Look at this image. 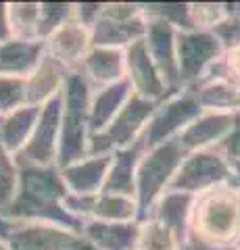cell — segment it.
<instances>
[{"label": "cell", "instance_id": "cell-1", "mask_svg": "<svg viewBox=\"0 0 240 250\" xmlns=\"http://www.w3.org/2000/svg\"><path fill=\"white\" fill-rule=\"evenodd\" d=\"M19 167V182L17 192L11 207L4 210L2 219L15 223L27 221H42V223H57L71 229L75 233L82 231V221L67 213L63 200L67 196V188L61 179V171L55 165L40 167L17 163Z\"/></svg>", "mask_w": 240, "mask_h": 250}, {"label": "cell", "instance_id": "cell-2", "mask_svg": "<svg viewBox=\"0 0 240 250\" xmlns=\"http://www.w3.org/2000/svg\"><path fill=\"white\" fill-rule=\"evenodd\" d=\"M188 236L218 246L238 244L240 190L234 184H219L196 194L190 208Z\"/></svg>", "mask_w": 240, "mask_h": 250}, {"label": "cell", "instance_id": "cell-3", "mask_svg": "<svg viewBox=\"0 0 240 250\" xmlns=\"http://www.w3.org/2000/svg\"><path fill=\"white\" fill-rule=\"evenodd\" d=\"M92 85L80 71H69L65 85L61 90L63 108H61V134L57 148L59 169L82 161L88 156V138H90V98Z\"/></svg>", "mask_w": 240, "mask_h": 250}, {"label": "cell", "instance_id": "cell-4", "mask_svg": "<svg viewBox=\"0 0 240 250\" xmlns=\"http://www.w3.org/2000/svg\"><path fill=\"white\" fill-rule=\"evenodd\" d=\"M184 159H186V150L182 148L177 138L167 140V142L153 146L142 152L136 167V196H134L138 205V221L154 205V200L169 188Z\"/></svg>", "mask_w": 240, "mask_h": 250}, {"label": "cell", "instance_id": "cell-5", "mask_svg": "<svg viewBox=\"0 0 240 250\" xmlns=\"http://www.w3.org/2000/svg\"><path fill=\"white\" fill-rule=\"evenodd\" d=\"M200 113H203V108L198 106L195 92L190 88H184L154 106L151 119L146 121L142 134L138 136L136 142L142 146V150H149V148L163 144L167 140H174Z\"/></svg>", "mask_w": 240, "mask_h": 250}, {"label": "cell", "instance_id": "cell-6", "mask_svg": "<svg viewBox=\"0 0 240 250\" xmlns=\"http://www.w3.org/2000/svg\"><path fill=\"white\" fill-rule=\"evenodd\" d=\"M154 106H157V103H151V100L131 92L128 103L113 117V121L103 131L88 138V156L113 154L121 148L134 144L138 136L142 134L146 121L151 119Z\"/></svg>", "mask_w": 240, "mask_h": 250}, {"label": "cell", "instance_id": "cell-7", "mask_svg": "<svg viewBox=\"0 0 240 250\" xmlns=\"http://www.w3.org/2000/svg\"><path fill=\"white\" fill-rule=\"evenodd\" d=\"M146 19L140 4L131 2H103L96 23L90 29V44L100 48L126 50L144 38Z\"/></svg>", "mask_w": 240, "mask_h": 250}, {"label": "cell", "instance_id": "cell-8", "mask_svg": "<svg viewBox=\"0 0 240 250\" xmlns=\"http://www.w3.org/2000/svg\"><path fill=\"white\" fill-rule=\"evenodd\" d=\"M223 48L219 40L209 29H192L175 34V61L180 88L196 85L207 69L218 59H221Z\"/></svg>", "mask_w": 240, "mask_h": 250}, {"label": "cell", "instance_id": "cell-9", "mask_svg": "<svg viewBox=\"0 0 240 250\" xmlns=\"http://www.w3.org/2000/svg\"><path fill=\"white\" fill-rule=\"evenodd\" d=\"M232 182V167L215 148L207 150H196L186 154L180 169L175 171L167 190L184 192V194H196L209 190L213 186Z\"/></svg>", "mask_w": 240, "mask_h": 250}, {"label": "cell", "instance_id": "cell-10", "mask_svg": "<svg viewBox=\"0 0 240 250\" xmlns=\"http://www.w3.org/2000/svg\"><path fill=\"white\" fill-rule=\"evenodd\" d=\"M61 108H63L61 94H57L55 98H50L48 103L40 106L36 127L32 136H29L27 144L21 148V152L15 154V161L27 163V165H40V167L55 165L59 134H61Z\"/></svg>", "mask_w": 240, "mask_h": 250}, {"label": "cell", "instance_id": "cell-11", "mask_svg": "<svg viewBox=\"0 0 240 250\" xmlns=\"http://www.w3.org/2000/svg\"><path fill=\"white\" fill-rule=\"evenodd\" d=\"M63 207L77 221H109L126 223L138 221V205L134 198L119 196V194H90V196H75L67 194Z\"/></svg>", "mask_w": 240, "mask_h": 250}, {"label": "cell", "instance_id": "cell-12", "mask_svg": "<svg viewBox=\"0 0 240 250\" xmlns=\"http://www.w3.org/2000/svg\"><path fill=\"white\" fill-rule=\"evenodd\" d=\"M144 44L157 71L163 80L169 94L180 92V77H177V61H175V34L177 31L165 21L144 17Z\"/></svg>", "mask_w": 240, "mask_h": 250}, {"label": "cell", "instance_id": "cell-13", "mask_svg": "<svg viewBox=\"0 0 240 250\" xmlns=\"http://www.w3.org/2000/svg\"><path fill=\"white\" fill-rule=\"evenodd\" d=\"M82 236L57 223L27 221L15 223L6 236L11 250H69Z\"/></svg>", "mask_w": 240, "mask_h": 250}, {"label": "cell", "instance_id": "cell-14", "mask_svg": "<svg viewBox=\"0 0 240 250\" xmlns=\"http://www.w3.org/2000/svg\"><path fill=\"white\" fill-rule=\"evenodd\" d=\"M123 59H126V80L131 85V92L142 96L151 103H161L172 94L167 92L163 80L154 67L149 50H146L144 38L134 44H130L123 50Z\"/></svg>", "mask_w": 240, "mask_h": 250}, {"label": "cell", "instance_id": "cell-15", "mask_svg": "<svg viewBox=\"0 0 240 250\" xmlns=\"http://www.w3.org/2000/svg\"><path fill=\"white\" fill-rule=\"evenodd\" d=\"M44 46L46 54L55 59L59 65H63L67 71H77L86 52L92 48L90 31L75 19H71L65 25H61L52 36L46 38Z\"/></svg>", "mask_w": 240, "mask_h": 250}, {"label": "cell", "instance_id": "cell-16", "mask_svg": "<svg viewBox=\"0 0 240 250\" xmlns=\"http://www.w3.org/2000/svg\"><path fill=\"white\" fill-rule=\"evenodd\" d=\"M113 154H100V156H86L82 161H75L61 171V179L69 194L75 196H90L103 190V184L107 179L111 167Z\"/></svg>", "mask_w": 240, "mask_h": 250}, {"label": "cell", "instance_id": "cell-17", "mask_svg": "<svg viewBox=\"0 0 240 250\" xmlns=\"http://www.w3.org/2000/svg\"><path fill=\"white\" fill-rule=\"evenodd\" d=\"M232 121H234V113L203 111L190 125H186L177 140L186 154L207 150V148H213L232 129Z\"/></svg>", "mask_w": 240, "mask_h": 250}, {"label": "cell", "instance_id": "cell-18", "mask_svg": "<svg viewBox=\"0 0 240 250\" xmlns=\"http://www.w3.org/2000/svg\"><path fill=\"white\" fill-rule=\"evenodd\" d=\"M77 71L86 77V82L92 85V90H100L111 83H117L121 80H126L123 50L92 46L86 52V57H84Z\"/></svg>", "mask_w": 240, "mask_h": 250}, {"label": "cell", "instance_id": "cell-19", "mask_svg": "<svg viewBox=\"0 0 240 250\" xmlns=\"http://www.w3.org/2000/svg\"><path fill=\"white\" fill-rule=\"evenodd\" d=\"M192 200H195L192 194L165 190L154 200V205L146 210V215L142 219H153V221L165 225V228L180 240V244H184L186 236H188V219H190Z\"/></svg>", "mask_w": 240, "mask_h": 250}, {"label": "cell", "instance_id": "cell-20", "mask_svg": "<svg viewBox=\"0 0 240 250\" xmlns=\"http://www.w3.org/2000/svg\"><path fill=\"white\" fill-rule=\"evenodd\" d=\"M46 52L44 40H6L0 44V75L27 80Z\"/></svg>", "mask_w": 240, "mask_h": 250}, {"label": "cell", "instance_id": "cell-21", "mask_svg": "<svg viewBox=\"0 0 240 250\" xmlns=\"http://www.w3.org/2000/svg\"><path fill=\"white\" fill-rule=\"evenodd\" d=\"M138 229H140L138 221H84L80 236L88 240L96 250H134Z\"/></svg>", "mask_w": 240, "mask_h": 250}, {"label": "cell", "instance_id": "cell-22", "mask_svg": "<svg viewBox=\"0 0 240 250\" xmlns=\"http://www.w3.org/2000/svg\"><path fill=\"white\" fill-rule=\"evenodd\" d=\"M67 75H69L67 69L44 52L42 61L38 62V67L32 71V75L25 80L27 104L42 106L48 103L50 98H55L57 94H61V90H63Z\"/></svg>", "mask_w": 240, "mask_h": 250}, {"label": "cell", "instance_id": "cell-23", "mask_svg": "<svg viewBox=\"0 0 240 250\" xmlns=\"http://www.w3.org/2000/svg\"><path fill=\"white\" fill-rule=\"evenodd\" d=\"M142 152L144 150L138 142L113 152L109 173H107V179L100 192L134 198L136 196V167H138V161H140Z\"/></svg>", "mask_w": 240, "mask_h": 250}, {"label": "cell", "instance_id": "cell-24", "mask_svg": "<svg viewBox=\"0 0 240 250\" xmlns=\"http://www.w3.org/2000/svg\"><path fill=\"white\" fill-rule=\"evenodd\" d=\"M131 96V85L128 80H121L117 83H111L107 88H100L92 92L90 98V136L103 131L107 125L113 121V117L121 111V106L128 103Z\"/></svg>", "mask_w": 240, "mask_h": 250}, {"label": "cell", "instance_id": "cell-25", "mask_svg": "<svg viewBox=\"0 0 240 250\" xmlns=\"http://www.w3.org/2000/svg\"><path fill=\"white\" fill-rule=\"evenodd\" d=\"M40 106H21L17 111L0 117V142L13 156L21 152V148L27 144L29 136L36 127Z\"/></svg>", "mask_w": 240, "mask_h": 250}, {"label": "cell", "instance_id": "cell-26", "mask_svg": "<svg viewBox=\"0 0 240 250\" xmlns=\"http://www.w3.org/2000/svg\"><path fill=\"white\" fill-rule=\"evenodd\" d=\"M203 111L236 113L240 111V88L226 80H203L190 88Z\"/></svg>", "mask_w": 240, "mask_h": 250}, {"label": "cell", "instance_id": "cell-27", "mask_svg": "<svg viewBox=\"0 0 240 250\" xmlns=\"http://www.w3.org/2000/svg\"><path fill=\"white\" fill-rule=\"evenodd\" d=\"M38 15H40V2L9 4L11 38L15 40H38Z\"/></svg>", "mask_w": 240, "mask_h": 250}, {"label": "cell", "instance_id": "cell-28", "mask_svg": "<svg viewBox=\"0 0 240 250\" xmlns=\"http://www.w3.org/2000/svg\"><path fill=\"white\" fill-rule=\"evenodd\" d=\"M144 17H153L159 21L169 23L175 31H192L195 23L190 17V4L182 2H151L140 4Z\"/></svg>", "mask_w": 240, "mask_h": 250}, {"label": "cell", "instance_id": "cell-29", "mask_svg": "<svg viewBox=\"0 0 240 250\" xmlns=\"http://www.w3.org/2000/svg\"><path fill=\"white\" fill-rule=\"evenodd\" d=\"M138 223H140V229H138L134 250H180V240L165 225L153 221V219H142Z\"/></svg>", "mask_w": 240, "mask_h": 250}, {"label": "cell", "instance_id": "cell-30", "mask_svg": "<svg viewBox=\"0 0 240 250\" xmlns=\"http://www.w3.org/2000/svg\"><path fill=\"white\" fill-rule=\"evenodd\" d=\"M73 19L71 2H40V15H38V40H46L55 31Z\"/></svg>", "mask_w": 240, "mask_h": 250}, {"label": "cell", "instance_id": "cell-31", "mask_svg": "<svg viewBox=\"0 0 240 250\" xmlns=\"http://www.w3.org/2000/svg\"><path fill=\"white\" fill-rule=\"evenodd\" d=\"M17 182H19L17 161L0 142V217L11 207L15 192H17Z\"/></svg>", "mask_w": 240, "mask_h": 250}, {"label": "cell", "instance_id": "cell-32", "mask_svg": "<svg viewBox=\"0 0 240 250\" xmlns=\"http://www.w3.org/2000/svg\"><path fill=\"white\" fill-rule=\"evenodd\" d=\"M27 104V90L23 77L0 75V117Z\"/></svg>", "mask_w": 240, "mask_h": 250}, {"label": "cell", "instance_id": "cell-33", "mask_svg": "<svg viewBox=\"0 0 240 250\" xmlns=\"http://www.w3.org/2000/svg\"><path fill=\"white\" fill-rule=\"evenodd\" d=\"M209 31L219 40L223 52L238 48L240 46V15H226V17L219 23H215Z\"/></svg>", "mask_w": 240, "mask_h": 250}, {"label": "cell", "instance_id": "cell-34", "mask_svg": "<svg viewBox=\"0 0 240 250\" xmlns=\"http://www.w3.org/2000/svg\"><path fill=\"white\" fill-rule=\"evenodd\" d=\"M228 163L240 161V111L234 113V121H232V129L223 136L218 144L213 146Z\"/></svg>", "mask_w": 240, "mask_h": 250}, {"label": "cell", "instance_id": "cell-35", "mask_svg": "<svg viewBox=\"0 0 240 250\" xmlns=\"http://www.w3.org/2000/svg\"><path fill=\"white\" fill-rule=\"evenodd\" d=\"M190 17L195 29H211L215 23L226 17V13H223V4H190Z\"/></svg>", "mask_w": 240, "mask_h": 250}, {"label": "cell", "instance_id": "cell-36", "mask_svg": "<svg viewBox=\"0 0 240 250\" xmlns=\"http://www.w3.org/2000/svg\"><path fill=\"white\" fill-rule=\"evenodd\" d=\"M100 11H103V2H75L73 4V19L90 31L92 25L96 23Z\"/></svg>", "mask_w": 240, "mask_h": 250}, {"label": "cell", "instance_id": "cell-37", "mask_svg": "<svg viewBox=\"0 0 240 250\" xmlns=\"http://www.w3.org/2000/svg\"><path fill=\"white\" fill-rule=\"evenodd\" d=\"M180 250H240L238 244L234 246H218V244H207L203 240H196L192 236H186L184 244L180 246Z\"/></svg>", "mask_w": 240, "mask_h": 250}, {"label": "cell", "instance_id": "cell-38", "mask_svg": "<svg viewBox=\"0 0 240 250\" xmlns=\"http://www.w3.org/2000/svg\"><path fill=\"white\" fill-rule=\"evenodd\" d=\"M11 40V25H9V4L0 2V44Z\"/></svg>", "mask_w": 240, "mask_h": 250}, {"label": "cell", "instance_id": "cell-39", "mask_svg": "<svg viewBox=\"0 0 240 250\" xmlns=\"http://www.w3.org/2000/svg\"><path fill=\"white\" fill-rule=\"evenodd\" d=\"M230 167H232V184L240 190V161L238 163H230Z\"/></svg>", "mask_w": 240, "mask_h": 250}, {"label": "cell", "instance_id": "cell-40", "mask_svg": "<svg viewBox=\"0 0 240 250\" xmlns=\"http://www.w3.org/2000/svg\"><path fill=\"white\" fill-rule=\"evenodd\" d=\"M13 229V221H9V219H2L0 217V238H4L9 236V231Z\"/></svg>", "mask_w": 240, "mask_h": 250}, {"label": "cell", "instance_id": "cell-41", "mask_svg": "<svg viewBox=\"0 0 240 250\" xmlns=\"http://www.w3.org/2000/svg\"><path fill=\"white\" fill-rule=\"evenodd\" d=\"M69 250H96L94 246H92L90 244V242L88 240H84V238H80V240H77L75 242V246L73 248H69Z\"/></svg>", "mask_w": 240, "mask_h": 250}, {"label": "cell", "instance_id": "cell-42", "mask_svg": "<svg viewBox=\"0 0 240 250\" xmlns=\"http://www.w3.org/2000/svg\"><path fill=\"white\" fill-rule=\"evenodd\" d=\"M0 250H11V246L6 244V240H4V238H0Z\"/></svg>", "mask_w": 240, "mask_h": 250}, {"label": "cell", "instance_id": "cell-43", "mask_svg": "<svg viewBox=\"0 0 240 250\" xmlns=\"http://www.w3.org/2000/svg\"><path fill=\"white\" fill-rule=\"evenodd\" d=\"M238 248H240V242H238Z\"/></svg>", "mask_w": 240, "mask_h": 250}]
</instances>
